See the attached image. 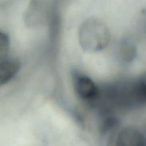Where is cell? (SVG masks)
<instances>
[{
  "label": "cell",
  "instance_id": "obj_7",
  "mask_svg": "<svg viewBox=\"0 0 146 146\" xmlns=\"http://www.w3.org/2000/svg\"><path fill=\"white\" fill-rule=\"evenodd\" d=\"M144 30H145V31L146 33V21L145 22V24H144Z\"/></svg>",
  "mask_w": 146,
  "mask_h": 146
},
{
  "label": "cell",
  "instance_id": "obj_2",
  "mask_svg": "<svg viewBox=\"0 0 146 146\" xmlns=\"http://www.w3.org/2000/svg\"><path fill=\"white\" fill-rule=\"evenodd\" d=\"M74 86L76 94L84 100H92L96 98L99 94L96 85L91 79L86 75H75Z\"/></svg>",
  "mask_w": 146,
  "mask_h": 146
},
{
  "label": "cell",
  "instance_id": "obj_6",
  "mask_svg": "<svg viewBox=\"0 0 146 146\" xmlns=\"http://www.w3.org/2000/svg\"><path fill=\"white\" fill-rule=\"evenodd\" d=\"M10 48V39L8 35L0 31V62L6 59Z\"/></svg>",
  "mask_w": 146,
  "mask_h": 146
},
{
  "label": "cell",
  "instance_id": "obj_5",
  "mask_svg": "<svg viewBox=\"0 0 146 146\" xmlns=\"http://www.w3.org/2000/svg\"><path fill=\"white\" fill-rule=\"evenodd\" d=\"M120 54L123 60L131 61L136 56V48L132 42L125 40L120 44Z\"/></svg>",
  "mask_w": 146,
  "mask_h": 146
},
{
  "label": "cell",
  "instance_id": "obj_3",
  "mask_svg": "<svg viewBox=\"0 0 146 146\" xmlns=\"http://www.w3.org/2000/svg\"><path fill=\"white\" fill-rule=\"evenodd\" d=\"M116 146H146V138L138 130L127 127L119 133Z\"/></svg>",
  "mask_w": 146,
  "mask_h": 146
},
{
  "label": "cell",
  "instance_id": "obj_4",
  "mask_svg": "<svg viewBox=\"0 0 146 146\" xmlns=\"http://www.w3.org/2000/svg\"><path fill=\"white\" fill-rule=\"evenodd\" d=\"M21 67L20 62L16 59H5L0 62V86H2L18 73Z\"/></svg>",
  "mask_w": 146,
  "mask_h": 146
},
{
  "label": "cell",
  "instance_id": "obj_1",
  "mask_svg": "<svg viewBox=\"0 0 146 146\" xmlns=\"http://www.w3.org/2000/svg\"><path fill=\"white\" fill-rule=\"evenodd\" d=\"M110 32L106 23L97 18L86 19L79 31V41L82 49L95 52L104 49L110 41Z\"/></svg>",
  "mask_w": 146,
  "mask_h": 146
}]
</instances>
